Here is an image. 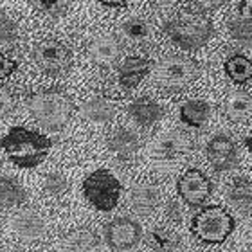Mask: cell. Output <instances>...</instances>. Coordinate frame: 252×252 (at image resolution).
I'll return each mask as SVG.
<instances>
[{"mask_svg":"<svg viewBox=\"0 0 252 252\" xmlns=\"http://www.w3.org/2000/svg\"><path fill=\"white\" fill-rule=\"evenodd\" d=\"M227 200L240 209L252 207V182L243 177H236L227 186Z\"/></svg>","mask_w":252,"mask_h":252,"instance_id":"obj_23","label":"cell"},{"mask_svg":"<svg viewBox=\"0 0 252 252\" xmlns=\"http://www.w3.org/2000/svg\"><path fill=\"white\" fill-rule=\"evenodd\" d=\"M193 152V141L184 131L173 130L158 137L153 144L152 157L157 162H177Z\"/></svg>","mask_w":252,"mask_h":252,"instance_id":"obj_9","label":"cell"},{"mask_svg":"<svg viewBox=\"0 0 252 252\" xmlns=\"http://www.w3.org/2000/svg\"><path fill=\"white\" fill-rule=\"evenodd\" d=\"M103 7H110V9H125L126 5V2H103Z\"/></svg>","mask_w":252,"mask_h":252,"instance_id":"obj_36","label":"cell"},{"mask_svg":"<svg viewBox=\"0 0 252 252\" xmlns=\"http://www.w3.org/2000/svg\"><path fill=\"white\" fill-rule=\"evenodd\" d=\"M225 74L229 76L231 81L238 85L247 83L249 79H252V60H249L243 54H232L225 60Z\"/></svg>","mask_w":252,"mask_h":252,"instance_id":"obj_25","label":"cell"},{"mask_svg":"<svg viewBox=\"0 0 252 252\" xmlns=\"http://www.w3.org/2000/svg\"><path fill=\"white\" fill-rule=\"evenodd\" d=\"M27 200V191L15 179L0 177V207H16Z\"/></svg>","mask_w":252,"mask_h":252,"instance_id":"obj_24","label":"cell"},{"mask_svg":"<svg viewBox=\"0 0 252 252\" xmlns=\"http://www.w3.org/2000/svg\"><path fill=\"white\" fill-rule=\"evenodd\" d=\"M177 191L189 207H198L209 200L211 193H213V184L204 171L191 168L180 175L179 182H177Z\"/></svg>","mask_w":252,"mask_h":252,"instance_id":"obj_8","label":"cell"},{"mask_svg":"<svg viewBox=\"0 0 252 252\" xmlns=\"http://www.w3.org/2000/svg\"><path fill=\"white\" fill-rule=\"evenodd\" d=\"M81 116L94 125H106L116 116V105L106 95H92L85 101Z\"/></svg>","mask_w":252,"mask_h":252,"instance_id":"obj_17","label":"cell"},{"mask_svg":"<svg viewBox=\"0 0 252 252\" xmlns=\"http://www.w3.org/2000/svg\"><path fill=\"white\" fill-rule=\"evenodd\" d=\"M142 227L131 218L119 216L108 221L105 227V240L114 251H128L141 242Z\"/></svg>","mask_w":252,"mask_h":252,"instance_id":"obj_10","label":"cell"},{"mask_svg":"<svg viewBox=\"0 0 252 252\" xmlns=\"http://www.w3.org/2000/svg\"><path fill=\"white\" fill-rule=\"evenodd\" d=\"M205 155L215 171H229L238 164V148L229 135H215L205 146Z\"/></svg>","mask_w":252,"mask_h":252,"instance_id":"obj_11","label":"cell"},{"mask_svg":"<svg viewBox=\"0 0 252 252\" xmlns=\"http://www.w3.org/2000/svg\"><path fill=\"white\" fill-rule=\"evenodd\" d=\"M128 114L133 121L137 123L142 128H148V126H153L157 121H160L164 116L162 106L158 105L157 101L152 99V97H137L135 101H131L128 105Z\"/></svg>","mask_w":252,"mask_h":252,"instance_id":"obj_14","label":"cell"},{"mask_svg":"<svg viewBox=\"0 0 252 252\" xmlns=\"http://www.w3.org/2000/svg\"><path fill=\"white\" fill-rule=\"evenodd\" d=\"M245 146H247L249 153H251V155H252V135H251V137H247V139H245Z\"/></svg>","mask_w":252,"mask_h":252,"instance_id":"obj_37","label":"cell"},{"mask_svg":"<svg viewBox=\"0 0 252 252\" xmlns=\"http://www.w3.org/2000/svg\"><path fill=\"white\" fill-rule=\"evenodd\" d=\"M200 67L193 58L184 54H169L155 67V81L162 89L180 90L198 78Z\"/></svg>","mask_w":252,"mask_h":252,"instance_id":"obj_5","label":"cell"},{"mask_svg":"<svg viewBox=\"0 0 252 252\" xmlns=\"http://www.w3.org/2000/svg\"><path fill=\"white\" fill-rule=\"evenodd\" d=\"M97 247L99 236L90 227H78L62 240V252H95Z\"/></svg>","mask_w":252,"mask_h":252,"instance_id":"obj_15","label":"cell"},{"mask_svg":"<svg viewBox=\"0 0 252 252\" xmlns=\"http://www.w3.org/2000/svg\"><path fill=\"white\" fill-rule=\"evenodd\" d=\"M158 204H160V191H158L157 186L142 182V184H137L131 188L130 205L137 215L141 216L153 215L157 211Z\"/></svg>","mask_w":252,"mask_h":252,"instance_id":"obj_13","label":"cell"},{"mask_svg":"<svg viewBox=\"0 0 252 252\" xmlns=\"http://www.w3.org/2000/svg\"><path fill=\"white\" fill-rule=\"evenodd\" d=\"M223 2H193L189 4V9H194L193 13H209V11L218 9Z\"/></svg>","mask_w":252,"mask_h":252,"instance_id":"obj_33","label":"cell"},{"mask_svg":"<svg viewBox=\"0 0 252 252\" xmlns=\"http://www.w3.org/2000/svg\"><path fill=\"white\" fill-rule=\"evenodd\" d=\"M166 215L173 223H180L182 221V207L177 200H171L168 205H166Z\"/></svg>","mask_w":252,"mask_h":252,"instance_id":"obj_32","label":"cell"},{"mask_svg":"<svg viewBox=\"0 0 252 252\" xmlns=\"http://www.w3.org/2000/svg\"><path fill=\"white\" fill-rule=\"evenodd\" d=\"M148 245L155 252H173L180 245V236L169 227L157 225L148 232Z\"/></svg>","mask_w":252,"mask_h":252,"instance_id":"obj_22","label":"cell"},{"mask_svg":"<svg viewBox=\"0 0 252 252\" xmlns=\"http://www.w3.org/2000/svg\"><path fill=\"white\" fill-rule=\"evenodd\" d=\"M171 42L186 51L204 47L213 36V26L205 18H175L162 26Z\"/></svg>","mask_w":252,"mask_h":252,"instance_id":"obj_6","label":"cell"},{"mask_svg":"<svg viewBox=\"0 0 252 252\" xmlns=\"http://www.w3.org/2000/svg\"><path fill=\"white\" fill-rule=\"evenodd\" d=\"M32 58L43 72L51 76H63L72 67V51L54 38L38 42L32 49Z\"/></svg>","mask_w":252,"mask_h":252,"instance_id":"obj_7","label":"cell"},{"mask_svg":"<svg viewBox=\"0 0 252 252\" xmlns=\"http://www.w3.org/2000/svg\"><path fill=\"white\" fill-rule=\"evenodd\" d=\"M211 106L204 99H191L186 101L180 106V121L191 128H202L205 123L209 121Z\"/></svg>","mask_w":252,"mask_h":252,"instance_id":"obj_21","label":"cell"},{"mask_svg":"<svg viewBox=\"0 0 252 252\" xmlns=\"http://www.w3.org/2000/svg\"><path fill=\"white\" fill-rule=\"evenodd\" d=\"M16 40V26L9 16L0 15V43H11Z\"/></svg>","mask_w":252,"mask_h":252,"instance_id":"obj_30","label":"cell"},{"mask_svg":"<svg viewBox=\"0 0 252 252\" xmlns=\"http://www.w3.org/2000/svg\"><path fill=\"white\" fill-rule=\"evenodd\" d=\"M32 5L53 18H60L70 9V2H32Z\"/></svg>","mask_w":252,"mask_h":252,"instance_id":"obj_29","label":"cell"},{"mask_svg":"<svg viewBox=\"0 0 252 252\" xmlns=\"http://www.w3.org/2000/svg\"><path fill=\"white\" fill-rule=\"evenodd\" d=\"M141 141L135 131L128 130V128H119L108 137V148L110 152L121 160H131L139 152Z\"/></svg>","mask_w":252,"mask_h":252,"instance_id":"obj_16","label":"cell"},{"mask_svg":"<svg viewBox=\"0 0 252 252\" xmlns=\"http://www.w3.org/2000/svg\"><path fill=\"white\" fill-rule=\"evenodd\" d=\"M27 108L38 125L51 131H60L72 119L74 105L70 97L58 90H43L29 95L26 99Z\"/></svg>","mask_w":252,"mask_h":252,"instance_id":"obj_2","label":"cell"},{"mask_svg":"<svg viewBox=\"0 0 252 252\" xmlns=\"http://www.w3.org/2000/svg\"><path fill=\"white\" fill-rule=\"evenodd\" d=\"M11 227L22 240H27V242H36L45 236V231H47L45 220L34 209L20 211L18 215H15V218L11 220Z\"/></svg>","mask_w":252,"mask_h":252,"instance_id":"obj_12","label":"cell"},{"mask_svg":"<svg viewBox=\"0 0 252 252\" xmlns=\"http://www.w3.org/2000/svg\"><path fill=\"white\" fill-rule=\"evenodd\" d=\"M0 252H18V251H0Z\"/></svg>","mask_w":252,"mask_h":252,"instance_id":"obj_38","label":"cell"},{"mask_svg":"<svg viewBox=\"0 0 252 252\" xmlns=\"http://www.w3.org/2000/svg\"><path fill=\"white\" fill-rule=\"evenodd\" d=\"M251 234H252V225H251Z\"/></svg>","mask_w":252,"mask_h":252,"instance_id":"obj_39","label":"cell"},{"mask_svg":"<svg viewBox=\"0 0 252 252\" xmlns=\"http://www.w3.org/2000/svg\"><path fill=\"white\" fill-rule=\"evenodd\" d=\"M16 68H18V62H16V60H13V58H9V56H5V54L0 53V83H2L4 79L9 78Z\"/></svg>","mask_w":252,"mask_h":252,"instance_id":"obj_31","label":"cell"},{"mask_svg":"<svg viewBox=\"0 0 252 252\" xmlns=\"http://www.w3.org/2000/svg\"><path fill=\"white\" fill-rule=\"evenodd\" d=\"M123 193V186L108 169H95L85 179L83 194L97 211L108 213L116 209Z\"/></svg>","mask_w":252,"mask_h":252,"instance_id":"obj_4","label":"cell"},{"mask_svg":"<svg viewBox=\"0 0 252 252\" xmlns=\"http://www.w3.org/2000/svg\"><path fill=\"white\" fill-rule=\"evenodd\" d=\"M89 54L94 63H97L101 67H110L121 56V45L116 38L99 36L92 40L89 47Z\"/></svg>","mask_w":252,"mask_h":252,"instance_id":"obj_19","label":"cell"},{"mask_svg":"<svg viewBox=\"0 0 252 252\" xmlns=\"http://www.w3.org/2000/svg\"><path fill=\"white\" fill-rule=\"evenodd\" d=\"M234 227H236V220L225 207L207 205L193 216L189 231L202 243L218 245L231 236L234 232Z\"/></svg>","mask_w":252,"mask_h":252,"instance_id":"obj_3","label":"cell"},{"mask_svg":"<svg viewBox=\"0 0 252 252\" xmlns=\"http://www.w3.org/2000/svg\"><path fill=\"white\" fill-rule=\"evenodd\" d=\"M223 114L232 123H243L251 119L252 95L247 92H231L223 101Z\"/></svg>","mask_w":252,"mask_h":252,"instance_id":"obj_20","label":"cell"},{"mask_svg":"<svg viewBox=\"0 0 252 252\" xmlns=\"http://www.w3.org/2000/svg\"><path fill=\"white\" fill-rule=\"evenodd\" d=\"M229 32L234 40L243 45L252 47V20L249 18H234L229 22Z\"/></svg>","mask_w":252,"mask_h":252,"instance_id":"obj_27","label":"cell"},{"mask_svg":"<svg viewBox=\"0 0 252 252\" xmlns=\"http://www.w3.org/2000/svg\"><path fill=\"white\" fill-rule=\"evenodd\" d=\"M13 108V99L5 90H0V119H4Z\"/></svg>","mask_w":252,"mask_h":252,"instance_id":"obj_34","label":"cell"},{"mask_svg":"<svg viewBox=\"0 0 252 252\" xmlns=\"http://www.w3.org/2000/svg\"><path fill=\"white\" fill-rule=\"evenodd\" d=\"M9 162L22 169H32L40 166L53 148V141L40 131L29 130L26 126H13L0 141Z\"/></svg>","mask_w":252,"mask_h":252,"instance_id":"obj_1","label":"cell"},{"mask_svg":"<svg viewBox=\"0 0 252 252\" xmlns=\"http://www.w3.org/2000/svg\"><path fill=\"white\" fill-rule=\"evenodd\" d=\"M42 188L49 196L58 198V196H63L68 191V180L62 173H49L43 177Z\"/></svg>","mask_w":252,"mask_h":252,"instance_id":"obj_28","label":"cell"},{"mask_svg":"<svg viewBox=\"0 0 252 252\" xmlns=\"http://www.w3.org/2000/svg\"><path fill=\"white\" fill-rule=\"evenodd\" d=\"M152 70V62L146 58H137V56H130L121 63L119 67V83L123 89L130 90L135 89L137 85L141 83V79Z\"/></svg>","mask_w":252,"mask_h":252,"instance_id":"obj_18","label":"cell"},{"mask_svg":"<svg viewBox=\"0 0 252 252\" xmlns=\"http://www.w3.org/2000/svg\"><path fill=\"white\" fill-rule=\"evenodd\" d=\"M123 36L128 38L130 42L141 43L148 42L150 36H152V27L146 20H141V18H130V20L123 22L121 26Z\"/></svg>","mask_w":252,"mask_h":252,"instance_id":"obj_26","label":"cell"},{"mask_svg":"<svg viewBox=\"0 0 252 252\" xmlns=\"http://www.w3.org/2000/svg\"><path fill=\"white\" fill-rule=\"evenodd\" d=\"M240 11L247 16L249 20H252V0H245V2H240Z\"/></svg>","mask_w":252,"mask_h":252,"instance_id":"obj_35","label":"cell"}]
</instances>
